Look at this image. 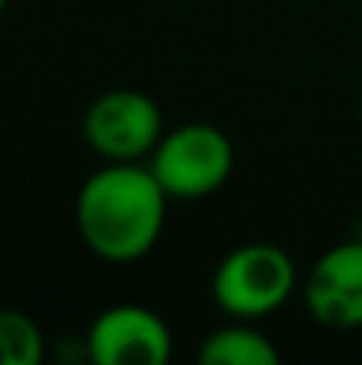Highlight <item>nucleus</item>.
Masks as SVG:
<instances>
[{"mask_svg":"<svg viewBox=\"0 0 362 365\" xmlns=\"http://www.w3.org/2000/svg\"><path fill=\"white\" fill-rule=\"evenodd\" d=\"M170 195L148 164H103L74 202L83 244L106 263H135L157 247Z\"/></svg>","mask_w":362,"mask_h":365,"instance_id":"nucleus-1","label":"nucleus"},{"mask_svg":"<svg viewBox=\"0 0 362 365\" xmlns=\"http://www.w3.org/2000/svg\"><path fill=\"white\" fill-rule=\"evenodd\" d=\"M299 285L292 257L276 244L231 250L212 276V298L231 321H260L279 311Z\"/></svg>","mask_w":362,"mask_h":365,"instance_id":"nucleus-2","label":"nucleus"},{"mask_svg":"<svg viewBox=\"0 0 362 365\" xmlns=\"http://www.w3.org/2000/svg\"><path fill=\"white\" fill-rule=\"evenodd\" d=\"M148 167L170 199H205L228 182L234 145L209 122H186L160 135Z\"/></svg>","mask_w":362,"mask_h":365,"instance_id":"nucleus-3","label":"nucleus"},{"mask_svg":"<svg viewBox=\"0 0 362 365\" xmlns=\"http://www.w3.org/2000/svg\"><path fill=\"white\" fill-rule=\"evenodd\" d=\"M164 135L160 106L141 90H106L87 106L83 138L109 164H132L151 158Z\"/></svg>","mask_w":362,"mask_h":365,"instance_id":"nucleus-4","label":"nucleus"},{"mask_svg":"<svg viewBox=\"0 0 362 365\" xmlns=\"http://www.w3.org/2000/svg\"><path fill=\"white\" fill-rule=\"evenodd\" d=\"M170 353V327L145 304H113L87 330V356L96 365H164Z\"/></svg>","mask_w":362,"mask_h":365,"instance_id":"nucleus-5","label":"nucleus"},{"mask_svg":"<svg viewBox=\"0 0 362 365\" xmlns=\"http://www.w3.org/2000/svg\"><path fill=\"white\" fill-rule=\"evenodd\" d=\"M305 304L314 321L331 330L362 327V240L321 253L308 272Z\"/></svg>","mask_w":362,"mask_h":365,"instance_id":"nucleus-6","label":"nucleus"},{"mask_svg":"<svg viewBox=\"0 0 362 365\" xmlns=\"http://www.w3.org/2000/svg\"><path fill=\"white\" fill-rule=\"evenodd\" d=\"M254 321H231L212 330L199 346L202 365H276L279 349L267 334L250 327Z\"/></svg>","mask_w":362,"mask_h":365,"instance_id":"nucleus-7","label":"nucleus"},{"mask_svg":"<svg viewBox=\"0 0 362 365\" xmlns=\"http://www.w3.org/2000/svg\"><path fill=\"white\" fill-rule=\"evenodd\" d=\"M45 340L38 324L26 311L0 308V365H38Z\"/></svg>","mask_w":362,"mask_h":365,"instance_id":"nucleus-8","label":"nucleus"},{"mask_svg":"<svg viewBox=\"0 0 362 365\" xmlns=\"http://www.w3.org/2000/svg\"><path fill=\"white\" fill-rule=\"evenodd\" d=\"M4 6H6V0H0V13H4Z\"/></svg>","mask_w":362,"mask_h":365,"instance_id":"nucleus-9","label":"nucleus"},{"mask_svg":"<svg viewBox=\"0 0 362 365\" xmlns=\"http://www.w3.org/2000/svg\"><path fill=\"white\" fill-rule=\"evenodd\" d=\"M359 115H362V93H359Z\"/></svg>","mask_w":362,"mask_h":365,"instance_id":"nucleus-10","label":"nucleus"}]
</instances>
